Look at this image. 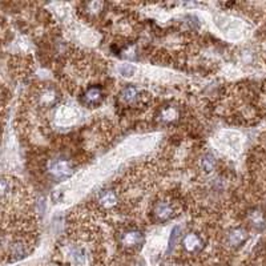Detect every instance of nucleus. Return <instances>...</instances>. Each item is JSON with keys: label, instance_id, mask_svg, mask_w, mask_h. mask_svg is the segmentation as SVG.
Here are the masks:
<instances>
[{"label": "nucleus", "instance_id": "obj_15", "mask_svg": "<svg viewBox=\"0 0 266 266\" xmlns=\"http://www.w3.org/2000/svg\"><path fill=\"white\" fill-rule=\"evenodd\" d=\"M135 72V67H132V65H124V67L121 68V73L124 75V76H129L131 73Z\"/></svg>", "mask_w": 266, "mask_h": 266}, {"label": "nucleus", "instance_id": "obj_12", "mask_svg": "<svg viewBox=\"0 0 266 266\" xmlns=\"http://www.w3.org/2000/svg\"><path fill=\"white\" fill-rule=\"evenodd\" d=\"M250 222L254 228H257V229H264V228L266 226V221H265V217H264V213L258 212V210L251 212Z\"/></svg>", "mask_w": 266, "mask_h": 266}, {"label": "nucleus", "instance_id": "obj_9", "mask_svg": "<svg viewBox=\"0 0 266 266\" xmlns=\"http://www.w3.org/2000/svg\"><path fill=\"white\" fill-rule=\"evenodd\" d=\"M248 240V233H246L245 229L242 228H235V229H232L226 235V242L228 245L232 246V248H240L245 241Z\"/></svg>", "mask_w": 266, "mask_h": 266}, {"label": "nucleus", "instance_id": "obj_8", "mask_svg": "<svg viewBox=\"0 0 266 266\" xmlns=\"http://www.w3.org/2000/svg\"><path fill=\"white\" fill-rule=\"evenodd\" d=\"M59 94L58 91L51 87H46L40 91L39 94V104L42 107H52L59 101Z\"/></svg>", "mask_w": 266, "mask_h": 266}, {"label": "nucleus", "instance_id": "obj_14", "mask_svg": "<svg viewBox=\"0 0 266 266\" xmlns=\"http://www.w3.org/2000/svg\"><path fill=\"white\" fill-rule=\"evenodd\" d=\"M214 165V157L212 155H206V156L203 157V168L206 171V172H210L212 169H213Z\"/></svg>", "mask_w": 266, "mask_h": 266}, {"label": "nucleus", "instance_id": "obj_1", "mask_svg": "<svg viewBox=\"0 0 266 266\" xmlns=\"http://www.w3.org/2000/svg\"><path fill=\"white\" fill-rule=\"evenodd\" d=\"M152 219L156 222H165L176 216V206L171 200H160L152 206Z\"/></svg>", "mask_w": 266, "mask_h": 266}, {"label": "nucleus", "instance_id": "obj_6", "mask_svg": "<svg viewBox=\"0 0 266 266\" xmlns=\"http://www.w3.org/2000/svg\"><path fill=\"white\" fill-rule=\"evenodd\" d=\"M183 250L187 251L188 254H197L203 249V237L197 233H188L183 238Z\"/></svg>", "mask_w": 266, "mask_h": 266}, {"label": "nucleus", "instance_id": "obj_3", "mask_svg": "<svg viewBox=\"0 0 266 266\" xmlns=\"http://www.w3.org/2000/svg\"><path fill=\"white\" fill-rule=\"evenodd\" d=\"M48 171L55 178L63 180V178L69 177L72 174L73 165L69 160H65V158H55L49 162Z\"/></svg>", "mask_w": 266, "mask_h": 266}, {"label": "nucleus", "instance_id": "obj_2", "mask_svg": "<svg viewBox=\"0 0 266 266\" xmlns=\"http://www.w3.org/2000/svg\"><path fill=\"white\" fill-rule=\"evenodd\" d=\"M119 244L124 249L136 250L144 244V235L139 229H133V228L123 230L119 235Z\"/></svg>", "mask_w": 266, "mask_h": 266}, {"label": "nucleus", "instance_id": "obj_7", "mask_svg": "<svg viewBox=\"0 0 266 266\" xmlns=\"http://www.w3.org/2000/svg\"><path fill=\"white\" fill-rule=\"evenodd\" d=\"M64 256L67 257L73 266H83L85 262V249L80 245L69 244L64 249Z\"/></svg>", "mask_w": 266, "mask_h": 266}, {"label": "nucleus", "instance_id": "obj_5", "mask_svg": "<svg viewBox=\"0 0 266 266\" xmlns=\"http://www.w3.org/2000/svg\"><path fill=\"white\" fill-rule=\"evenodd\" d=\"M141 100H142L141 92L139 91V88H136L133 85L125 87L119 94V103L123 107H126V108L128 107H135L139 103H141Z\"/></svg>", "mask_w": 266, "mask_h": 266}, {"label": "nucleus", "instance_id": "obj_10", "mask_svg": "<svg viewBox=\"0 0 266 266\" xmlns=\"http://www.w3.org/2000/svg\"><path fill=\"white\" fill-rule=\"evenodd\" d=\"M180 117V110L176 107H172V105H167L164 107L158 115V119L162 123H167V124H171V123H174L176 120H178Z\"/></svg>", "mask_w": 266, "mask_h": 266}, {"label": "nucleus", "instance_id": "obj_11", "mask_svg": "<svg viewBox=\"0 0 266 266\" xmlns=\"http://www.w3.org/2000/svg\"><path fill=\"white\" fill-rule=\"evenodd\" d=\"M99 203L105 209H110L117 205V194L115 190H104L99 196Z\"/></svg>", "mask_w": 266, "mask_h": 266}, {"label": "nucleus", "instance_id": "obj_4", "mask_svg": "<svg viewBox=\"0 0 266 266\" xmlns=\"http://www.w3.org/2000/svg\"><path fill=\"white\" fill-rule=\"evenodd\" d=\"M104 91L100 85H92L89 87L81 96V101L84 105H87L88 108H94L103 103L104 100Z\"/></svg>", "mask_w": 266, "mask_h": 266}, {"label": "nucleus", "instance_id": "obj_13", "mask_svg": "<svg viewBox=\"0 0 266 266\" xmlns=\"http://www.w3.org/2000/svg\"><path fill=\"white\" fill-rule=\"evenodd\" d=\"M180 233H181V229H180V226H176V228H173L172 233H171V237H169V245H168L167 254H169V253L173 250V248L176 246V242H177L178 235H180Z\"/></svg>", "mask_w": 266, "mask_h": 266}]
</instances>
